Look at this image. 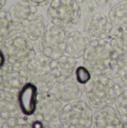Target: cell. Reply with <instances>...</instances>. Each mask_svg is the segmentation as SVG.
I'll return each instance as SVG.
<instances>
[{"label": "cell", "instance_id": "cell-31", "mask_svg": "<svg viewBox=\"0 0 127 128\" xmlns=\"http://www.w3.org/2000/svg\"><path fill=\"white\" fill-rule=\"evenodd\" d=\"M3 122H3V121H2V120H1V119L0 118V128H2V124H3Z\"/></svg>", "mask_w": 127, "mask_h": 128}, {"label": "cell", "instance_id": "cell-29", "mask_svg": "<svg viewBox=\"0 0 127 128\" xmlns=\"http://www.w3.org/2000/svg\"><path fill=\"white\" fill-rule=\"evenodd\" d=\"M7 0H0V9H2L3 7L5 5Z\"/></svg>", "mask_w": 127, "mask_h": 128}, {"label": "cell", "instance_id": "cell-30", "mask_svg": "<svg viewBox=\"0 0 127 128\" xmlns=\"http://www.w3.org/2000/svg\"><path fill=\"white\" fill-rule=\"evenodd\" d=\"M76 2H78V3H79V4H80L85 3V2H86L87 0H76Z\"/></svg>", "mask_w": 127, "mask_h": 128}, {"label": "cell", "instance_id": "cell-6", "mask_svg": "<svg viewBox=\"0 0 127 128\" xmlns=\"http://www.w3.org/2000/svg\"><path fill=\"white\" fill-rule=\"evenodd\" d=\"M67 30L55 25L49 26L40 38V52L50 60L58 58L65 54Z\"/></svg>", "mask_w": 127, "mask_h": 128}, {"label": "cell", "instance_id": "cell-9", "mask_svg": "<svg viewBox=\"0 0 127 128\" xmlns=\"http://www.w3.org/2000/svg\"><path fill=\"white\" fill-rule=\"evenodd\" d=\"M61 121L67 128H86L90 126L91 112L82 103L67 106L63 111Z\"/></svg>", "mask_w": 127, "mask_h": 128}, {"label": "cell", "instance_id": "cell-32", "mask_svg": "<svg viewBox=\"0 0 127 128\" xmlns=\"http://www.w3.org/2000/svg\"><path fill=\"white\" fill-rule=\"evenodd\" d=\"M118 2H127V0H118Z\"/></svg>", "mask_w": 127, "mask_h": 128}, {"label": "cell", "instance_id": "cell-5", "mask_svg": "<svg viewBox=\"0 0 127 128\" xmlns=\"http://www.w3.org/2000/svg\"><path fill=\"white\" fill-rule=\"evenodd\" d=\"M85 86V92L91 104L99 107L112 103L115 97V83L108 75L92 76Z\"/></svg>", "mask_w": 127, "mask_h": 128}, {"label": "cell", "instance_id": "cell-13", "mask_svg": "<svg viewBox=\"0 0 127 128\" xmlns=\"http://www.w3.org/2000/svg\"><path fill=\"white\" fill-rule=\"evenodd\" d=\"M76 66L77 62L76 58L66 54L50 61V68L57 82L70 79L76 71Z\"/></svg>", "mask_w": 127, "mask_h": 128}, {"label": "cell", "instance_id": "cell-19", "mask_svg": "<svg viewBox=\"0 0 127 128\" xmlns=\"http://www.w3.org/2000/svg\"><path fill=\"white\" fill-rule=\"evenodd\" d=\"M109 39L120 57H127V26L118 28Z\"/></svg>", "mask_w": 127, "mask_h": 128}, {"label": "cell", "instance_id": "cell-21", "mask_svg": "<svg viewBox=\"0 0 127 128\" xmlns=\"http://www.w3.org/2000/svg\"><path fill=\"white\" fill-rule=\"evenodd\" d=\"M96 127L97 128H120L121 123L116 113L112 109H107L97 113Z\"/></svg>", "mask_w": 127, "mask_h": 128}, {"label": "cell", "instance_id": "cell-22", "mask_svg": "<svg viewBox=\"0 0 127 128\" xmlns=\"http://www.w3.org/2000/svg\"><path fill=\"white\" fill-rule=\"evenodd\" d=\"M14 32L9 10L0 9V42L4 41Z\"/></svg>", "mask_w": 127, "mask_h": 128}, {"label": "cell", "instance_id": "cell-8", "mask_svg": "<svg viewBox=\"0 0 127 128\" xmlns=\"http://www.w3.org/2000/svg\"><path fill=\"white\" fill-rule=\"evenodd\" d=\"M114 26L108 16L97 13L90 16L85 21L84 33L89 40L107 39L112 34Z\"/></svg>", "mask_w": 127, "mask_h": 128}, {"label": "cell", "instance_id": "cell-4", "mask_svg": "<svg viewBox=\"0 0 127 128\" xmlns=\"http://www.w3.org/2000/svg\"><path fill=\"white\" fill-rule=\"evenodd\" d=\"M50 61L40 52L26 67L28 82L34 84L39 93L46 92L49 88L57 83L50 68Z\"/></svg>", "mask_w": 127, "mask_h": 128}, {"label": "cell", "instance_id": "cell-27", "mask_svg": "<svg viewBox=\"0 0 127 128\" xmlns=\"http://www.w3.org/2000/svg\"><path fill=\"white\" fill-rule=\"evenodd\" d=\"M93 1L97 6L100 8H104L109 5V4H111L114 0H93Z\"/></svg>", "mask_w": 127, "mask_h": 128}, {"label": "cell", "instance_id": "cell-24", "mask_svg": "<svg viewBox=\"0 0 127 128\" xmlns=\"http://www.w3.org/2000/svg\"><path fill=\"white\" fill-rule=\"evenodd\" d=\"M75 74L77 82L82 85H85L86 83H88L93 76L88 70V68H86L84 65L76 68Z\"/></svg>", "mask_w": 127, "mask_h": 128}, {"label": "cell", "instance_id": "cell-17", "mask_svg": "<svg viewBox=\"0 0 127 128\" xmlns=\"http://www.w3.org/2000/svg\"><path fill=\"white\" fill-rule=\"evenodd\" d=\"M111 78L119 88L127 89V57H120L113 68Z\"/></svg>", "mask_w": 127, "mask_h": 128}, {"label": "cell", "instance_id": "cell-26", "mask_svg": "<svg viewBox=\"0 0 127 128\" xmlns=\"http://www.w3.org/2000/svg\"><path fill=\"white\" fill-rule=\"evenodd\" d=\"M27 1L32 3L35 6L38 7V6H46L49 4L52 0H27Z\"/></svg>", "mask_w": 127, "mask_h": 128}, {"label": "cell", "instance_id": "cell-3", "mask_svg": "<svg viewBox=\"0 0 127 128\" xmlns=\"http://www.w3.org/2000/svg\"><path fill=\"white\" fill-rule=\"evenodd\" d=\"M46 14L52 25L67 30L76 26L82 16L80 5L76 0H52Z\"/></svg>", "mask_w": 127, "mask_h": 128}, {"label": "cell", "instance_id": "cell-25", "mask_svg": "<svg viewBox=\"0 0 127 128\" xmlns=\"http://www.w3.org/2000/svg\"><path fill=\"white\" fill-rule=\"evenodd\" d=\"M118 107L122 116L127 120V92L120 96L118 100Z\"/></svg>", "mask_w": 127, "mask_h": 128}, {"label": "cell", "instance_id": "cell-18", "mask_svg": "<svg viewBox=\"0 0 127 128\" xmlns=\"http://www.w3.org/2000/svg\"><path fill=\"white\" fill-rule=\"evenodd\" d=\"M108 16L116 28L127 26V2H118L109 10Z\"/></svg>", "mask_w": 127, "mask_h": 128}, {"label": "cell", "instance_id": "cell-12", "mask_svg": "<svg viewBox=\"0 0 127 128\" xmlns=\"http://www.w3.org/2000/svg\"><path fill=\"white\" fill-rule=\"evenodd\" d=\"M14 31L19 32L22 25L37 13V7L27 0L14 3L9 8Z\"/></svg>", "mask_w": 127, "mask_h": 128}, {"label": "cell", "instance_id": "cell-14", "mask_svg": "<svg viewBox=\"0 0 127 128\" xmlns=\"http://www.w3.org/2000/svg\"><path fill=\"white\" fill-rule=\"evenodd\" d=\"M89 42L88 38L84 32L78 30H67L65 54L76 59L82 58Z\"/></svg>", "mask_w": 127, "mask_h": 128}, {"label": "cell", "instance_id": "cell-20", "mask_svg": "<svg viewBox=\"0 0 127 128\" xmlns=\"http://www.w3.org/2000/svg\"><path fill=\"white\" fill-rule=\"evenodd\" d=\"M56 90L61 98L64 100H71L77 98L80 95L79 85L73 80L68 79L65 81L57 82Z\"/></svg>", "mask_w": 127, "mask_h": 128}, {"label": "cell", "instance_id": "cell-16", "mask_svg": "<svg viewBox=\"0 0 127 128\" xmlns=\"http://www.w3.org/2000/svg\"><path fill=\"white\" fill-rule=\"evenodd\" d=\"M17 95L18 94L0 90V118L3 122L19 116L21 111Z\"/></svg>", "mask_w": 127, "mask_h": 128}, {"label": "cell", "instance_id": "cell-28", "mask_svg": "<svg viewBox=\"0 0 127 128\" xmlns=\"http://www.w3.org/2000/svg\"><path fill=\"white\" fill-rule=\"evenodd\" d=\"M6 56L4 52L0 48V69L6 63Z\"/></svg>", "mask_w": 127, "mask_h": 128}, {"label": "cell", "instance_id": "cell-11", "mask_svg": "<svg viewBox=\"0 0 127 128\" xmlns=\"http://www.w3.org/2000/svg\"><path fill=\"white\" fill-rule=\"evenodd\" d=\"M58 110V102L52 95L47 92L39 93L37 110L34 114L37 120L41 122L52 121L57 118Z\"/></svg>", "mask_w": 127, "mask_h": 128}, {"label": "cell", "instance_id": "cell-23", "mask_svg": "<svg viewBox=\"0 0 127 128\" xmlns=\"http://www.w3.org/2000/svg\"><path fill=\"white\" fill-rule=\"evenodd\" d=\"M1 128H32V127L27 120L18 116L4 122Z\"/></svg>", "mask_w": 127, "mask_h": 128}, {"label": "cell", "instance_id": "cell-15", "mask_svg": "<svg viewBox=\"0 0 127 128\" xmlns=\"http://www.w3.org/2000/svg\"><path fill=\"white\" fill-rule=\"evenodd\" d=\"M49 26L47 20L42 14H36L22 25L19 32L31 41H36L42 38Z\"/></svg>", "mask_w": 127, "mask_h": 128}, {"label": "cell", "instance_id": "cell-10", "mask_svg": "<svg viewBox=\"0 0 127 128\" xmlns=\"http://www.w3.org/2000/svg\"><path fill=\"white\" fill-rule=\"evenodd\" d=\"M39 91L37 87L31 83L26 82L18 93L17 99L21 112L25 116H33L37 110Z\"/></svg>", "mask_w": 127, "mask_h": 128}, {"label": "cell", "instance_id": "cell-7", "mask_svg": "<svg viewBox=\"0 0 127 128\" xmlns=\"http://www.w3.org/2000/svg\"><path fill=\"white\" fill-rule=\"evenodd\" d=\"M28 82L26 68L13 66L8 63L0 69V90L18 94Z\"/></svg>", "mask_w": 127, "mask_h": 128}, {"label": "cell", "instance_id": "cell-1", "mask_svg": "<svg viewBox=\"0 0 127 128\" xmlns=\"http://www.w3.org/2000/svg\"><path fill=\"white\" fill-rule=\"evenodd\" d=\"M119 58L107 38L91 40L82 56V62L93 76H103L111 74Z\"/></svg>", "mask_w": 127, "mask_h": 128}, {"label": "cell", "instance_id": "cell-2", "mask_svg": "<svg viewBox=\"0 0 127 128\" xmlns=\"http://www.w3.org/2000/svg\"><path fill=\"white\" fill-rule=\"evenodd\" d=\"M3 49L7 63L22 68H26L37 54L31 40L16 31L4 41Z\"/></svg>", "mask_w": 127, "mask_h": 128}]
</instances>
